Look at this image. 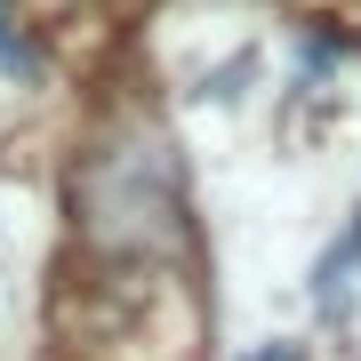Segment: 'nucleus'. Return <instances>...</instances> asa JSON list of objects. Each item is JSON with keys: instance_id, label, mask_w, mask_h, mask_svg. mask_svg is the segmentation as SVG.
<instances>
[{"instance_id": "nucleus-2", "label": "nucleus", "mask_w": 361, "mask_h": 361, "mask_svg": "<svg viewBox=\"0 0 361 361\" xmlns=\"http://www.w3.org/2000/svg\"><path fill=\"white\" fill-rule=\"evenodd\" d=\"M0 73H16V80H32V73H40V56H32V40H25V25H16L8 0H0Z\"/></svg>"}, {"instance_id": "nucleus-3", "label": "nucleus", "mask_w": 361, "mask_h": 361, "mask_svg": "<svg viewBox=\"0 0 361 361\" xmlns=\"http://www.w3.org/2000/svg\"><path fill=\"white\" fill-rule=\"evenodd\" d=\"M257 361H305V353H297V345H273V353H257Z\"/></svg>"}, {"instance_id": "nucleus-1", "label": "nucleus", "mask_w": 361, "mask_h": 361, "mask_svg": "<svg viewBox=\"0 0 361 361\" xmlns=\"http://www.w3.org/2000/svg\"><path fill=\"white\" fill-rule=\"evenodd\" d=\"M80 233L97 249H161L185 233V177H177V145L161 129H129L113 145H97L89 169L73 177Z\"/></svg>"}]
</instances>
